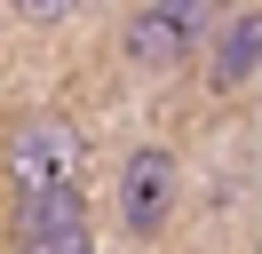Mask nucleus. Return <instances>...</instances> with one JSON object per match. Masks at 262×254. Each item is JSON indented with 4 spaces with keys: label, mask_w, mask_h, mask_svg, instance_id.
<instances>
[{
    "label": "nucleus",
    "mask_w": 262,
    "mask_h": 254,
    "mask_svg": "<svg viewBox=\"0 0 262 254\" xmlns=\"http://www.w3.org/2000/svg\"><path fill=\"white\" fill-rule=\"evenodd\" d=\"M0 183H8V254H96L88 127L72 111L0 119Z\"/></svg>",
    "instance_id": "1"
},
{
    "label": "nucleus",
    "mask_w": 262,
    "mask_h": 254,
    "mask_svg": "<svg viewBox=\"0 0 262 254\" xmlns=\"http://www.w3.org/2000/svg\"><path fill=\"white\" fill-rule=\"evenodd\" d=\"M230 0H135L119 24V72L127 79H175L207 56Z\"/></svg>",
    "instance_id": "2"
},
{
    "label": "nucleus",
    "mask_w": 262,
    "mask_h": 254,
    "mask_svg": "<svg viewBox=\"0 0 262 254\" xmlns=\"http://www.w3.org/2000/svg\"><path fill=\"white\" fill-rule=\"evenodd\" d=\"M175 206H183V159L167 151V143L119 151V167H112V215H119V230L151 246V238L175 222Z\"/></svg>",
    "instance_id": "3"
},
{
    "label": "nucleus",
    "mask_w": 262,
    "mask_h": 254,
    "mask_svg": "<svg viewBox=\"0 0 262 254\" xmlns=\"http://www.w3.org/2000/svg\"><path fill=\"white\" fill-rule=\"evenodd\" d=\"M207 88L214 95H238L246 79L262 72V0H246V8H223V24H214V40H207Z\"/></svg>",
    "instance_id": "4"
},
{
    "label": "nucleus",
    "mask_w": 262,
    "mask_h": 254,
    "mask_svg": "<svg viewBox=\"0 0 262 254\" xmlns=\"http://www.w3.org/2000/svg\"><path fill=\"white\" fill-rule=\"evenodd\" d=\"M8 16L16 24H64V16H80V0H8Z\"/></svg>",
    "instance_id": "5"
}]
</instances>
